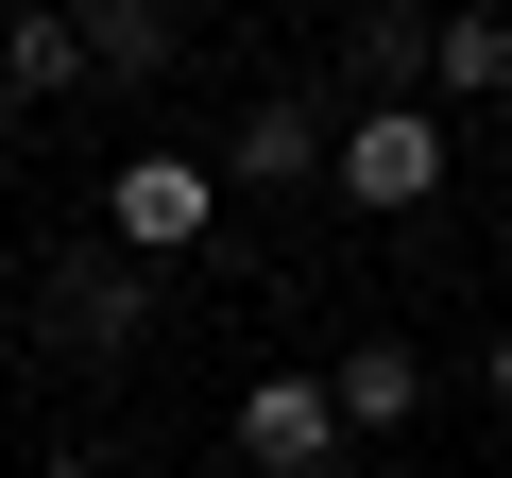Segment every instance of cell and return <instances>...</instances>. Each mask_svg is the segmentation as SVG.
Masks as SVG:
<instances>
[{
    "label": "cell",
    "instance_id": "cell-3",
    "mask_svg": "<svg viewBox=\"0 0 512 478\" xmlns=\"http://www.w3.org/2000/svg\"><path fill=\"white\" fill-rule=\"evenodd\" d=\"M342 205H376V222L444 205V103H342Z\"/></svg>",
    "mask_w": 512,
    "mask_h": 478
},
{
    "label": "cell",
    "instance_id": "cell-5",
    "mask_svg": "<svg viewBox=\"0 0 512 478\" xmlns=\"http://www.w3.org/2000/svg\"><path fill=\"white\" fill-rule=\"evenodd\" d=\"M137 325H154V274H137V257H86L69 291H35V342H86V359H120Z\"/></svg>",
    "mask_w": 512,
    "mask_h": 478
},
{
    "label": "cell",
    "instance_id": "cell-12",
    "mask_svg": "<svg viewBox=\"0 0 512 478\" xmlns=\"http://www.w3.org/2000/svg\"><path fill=\"white\" fill-rule=\"evenodd\" d=\"M359 478H427V461H359Z\"/></svg>",
    "mask_w": 512,
    "mask_h": 478
},
{
    "label": "cell",
    "instance_id": "cell-9",
    "mask_svg": "<svg viewBox=\"0 0 512 478\" xmlns=\"http://www.w3.org/2000/svg\"><path fill=\"white\" fill-rule=\"evenodd\" d=\"M171 52H188L171 0H86V86H171Z\"/></svg>",
    "mask_w": 512,
    "mask_h": 478
},
{
    "label": "cell",
    "instance_id": "cell-14",
    "mask_svg": "<svg viewBox=\"0 0 512 478\" xmlns=\"http://www.w3.org/2000/svg\"><path fill=\"white\" fill-rule=\"evenodd\" d=\"M0 376H18V342H0Z\"/></svg>",
    "mask_w": 512,
    "mask_h": 478
},
{
    "label": "cell",
    "instance_id": "cell-8",
    "mask_svg": "<svg viewBox=\"0 0 512 478\" xmlns=\"http://www.w3.org/2000/svg\"><path fill=\"white\" fill-rule=\"evenodd\" d=\"M52 86H86V18L69 0H18V18H0V120L52 103Z\"/></svg>",
    "mask_w": 512,
    "mask_h": 478
},
{
    "label": "cell",
    "instance_id": "cell-10",
    "mask_svg": "<svg viewBox=\"0 0 512 478\" xmlns=\"http://www.w3.org/2000/svg\"><path fill=\"white\" fill-rule=\"evenodd\" d=\"M495 86H512V18L444 0V35H427V103H495Z\"/></svg>",
    "mask_w": 512,
    "mask_h": 478
},
{
    "label": "cell",
    "instance_id": "cell-13",
    "mask_svg": "<svg viewBox=\"0 0 512 478\" xmlns=\"http://www.w3.org/2000/svg\"><path fill=\"white\" fill-rule=\"evenodd\" d=\"M35 478H103V461H35Z\"/></svg>",
    "mask_w": 512,
    "mask_h": 478
},
{
    "label": "cell",
    "instance_id": "cell-2",
    "mask_svg": "<svg viewBox=\"0 0 512 478\" xmlns=\"http://www.w3.org/2000/svg\"><path fill=\"white\" fill-rule=\"evenodd\" d=\"M222 444H239V478H342V461H359V427H342L325 376H239Z\"/></svg>",
    "mask_w": 512,
    "mask_h": 478
},
{
    "label": "cell",
    "instance_id": "cell-6",
    "mask_svg": "<svg viewBox=\"0 0 512 478\" xmlns=\"http://www.w3.org/2000/svg\"><path fill=\"white\" fill-rule=\"evenodd\" d=\"M427 35H444L427 0H376V18H342V86H359V103H427Z\"/></svg>",
    "mask_w": 512,
    "mask_h": 478
},
{
    "label": "cell",
    "instance_id": "cell-7",
    "mask_svg": "<svg viewBox=\"0 0 512 478\" xmlns=\"http://www.w3.org/2000/svg\"><path fill=\"white\" fill-rule=\"evenodd\" d=\"M325 393H342V427H359V444H393V427L427 410V359L376 325V342H342V359H325Z\"/></svg>",
    "mask_w": 512,
    "mask_h": 478
},
{
    "label": "cell",
    "instance_id": "cell-11",
    "mask_svg": "<svg viewBox=\"0 0 512 478\" xmlns=\"http://www.w3.org/2000/svg\"><path fill=\"white\" fill-rule=\"evenodd\" d=\"M495 410H512V325H495Z\"/></svg>",
    "mask_w": 512,
    "mask_h": 478
},
{
    "label": "cell",
    "instance_id": "cell-1",
    "mask_svg": "<svg viewBox=\"0 0 512 478\" xmlns=\"http://www.w3.org/2000/svg\"><path fill=\"white\" fill-rule=\"evenodd\" d=\"M103 239H120L137 274L205 257V239H222V154H120L103 171Z\"/></svg>",
    "mask_w": 512,
    "mask_h": 478
},
{
    "label": "cell",
    "instance_id": "cell-4",
    "mask_svg": "<svg viewBox=\"0 0 512 478\" xmlns=\"http://www.w3.org/2000/svg\"><path fill=\"white\" fill-rule=\"evenodd\" d=\"M308 171H342V103H308V86L239 103V137H222V188H308Z\"/></svg>",
    "mask_w": 512,
    "mask_h": 478
}]
</instances>
